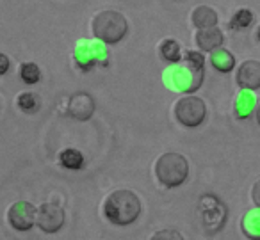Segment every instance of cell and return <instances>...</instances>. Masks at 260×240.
Returning <instances> with one entry per match:
<instances>
[{
	"mask_svg": "<svg viewBox=\"0 0 260 240\" xmlns=\"http://www.w3.org/2000/svg\"><path fill=\"white\" fill-rule=\"evenodd\" d=\"M205 79V59L200 52H185V55L166 70V84L175 91L191 94L198 91Z\"/></svg>",
	"mask_w": 260,
	"mask_h": 240,
	"instance_id": "1",
	"label": "cell"
},
{
	"mask_svg": "<svg viewBox=\"0 0 260 240\" xmlns=\"http://www.w3.org/2000/svg\"><path fill=\"white\" fill-rule=\"evenodd\" d=\"M104 214L112 224L128 226L141 214V201L132 190H114L105 199Z\"/></svg>",
	"mask_w": 260,
	"mask_h": 240,
	"instance_id": "2",
	"label": "cell"
},
{
	"mask_svg": "<svg viewBox=\"0 0 260 240\" xmlns=\"http://www.w3.org/2000/svg\"><path fill=\"white\" fill-rule=\"evenodd\" d=\"M128 30L126 18L119 11L105 9L94 15L93 18V34L98 41L105 45H116L125 38Z\"/></svg>",
	"mask_w": 260,
	"mask_h": 240,
	"instance_id": "3",
	"label": "cell"
},
{
	"mask_svg": "<svg viewBox=\"0 0 260 240\" xmlns=\"http://www.w3.org/2000/svg\"><path fill=\"white\" fill-rule=\"evenodd\" d=\"M155 176L164 187H180L189 176V162L180 153H164L155 162Z\"/></svg>",
	"mask_w": 260,
	"mask_h": 240,
	"instance_id": "4",
	"label": "cell"
},
{
	"mask_svg": "<svg viewBox=\"0 0 260 240\" xmlns=\"http://www.w3.org/2000/svg\"><path fill=\"white\" fill-rule=\"evenodd\" d=\"M75 64L82 72H89L94 66H107L109 52L105 45L98 40H80L73 50Z\"/></svg>",
	"mask_w": 260,
	"mask_h": 240,
	"instance_id": "5",
	"label": "cell"
},
{
	"mask_svg": "<svg viewBox=\"0 0 260 240\" xmlns=\"http://www.w3.org/2000/svg\"><path fill=\"white\" fill-rule=\"evenodd\" d=\"M198 212L200 219H202V226L205 228L207 233H217L223 229L228 210L219 197H216L214 194L202 196L198 203Z\"/></svg>",
	"mask_w": 260,
	"mask_h": 240,
	"instance_id": "6",
	"label": "cell"
},
{
	"mask_svg": "<svg viewBox=\"0 0 260 240\" xmlns=\"http://www.w3.org/2000/svg\"><path fill=\"white\" fill-rule=\"evenodd\" d=\"M175 116H177V119L184 126L196 128V126H200L205 121L207 105L202 98L187 94V96H182L177 101V105H175Z\"/></svg>",
	"mask_w": 260,
	"mask_h": 240,
	"instance_id": "7",
	"label": "cell"
},
{
	"mask_svg": "<svg viewBox=\"0 0 260 240\" xmlns=\"http://www.w3.org/2000/svg\"><path fill=\"white\" fill-rule=\"evenodd\" d=\"M36 224L45 233L59 231L64 224V210L57 203H43L36 210Z\"/></svg>",
	"mask_w": 260,
	"mask_h": 240,
	"instance_id": "8",
	"label": "cell"
},
{
	"mask_svg": "<svg viewBox=\"0 0 260 240\" xmlns=\"http://www.w3.org/2000/svg\"><path fill=\"white\" fill-rule=\"evenodd\" d=\"M8 221L18 231H27L36 222V208L30 203H27V201H18V203L11 204V208H9Z\"/></svg>",
	"mask_w": 260,
	"mask_h": 240,
	"instance_id": "9",
	"label": "cell"
},
{
	"mask_svg": "<svg viewBox=\"0 0 260 240\" xmlns=\"http://www.w3.org/2000/svg\"><path fill=\"white\" fill-rule=\"evenodd\" d=\"M237 86L244 91H255L260 87V61L249 59L237 70Z\"/></svg>",
	"mask_w": 260,
	"mask_h": 240,
	"instance_id": "10",
	"label": "cell"
},
{
	"mask_svg": "<svg viewBox=\"0 0 260 240\" xmlns=\"http://www.w3.org/2000/svg\"><path fill=\"white\" fill-rule=\"evenodd\" d=\"M94 112V100L87 93H77L70 98L68 114L79 121H87Z\"/></svg>",
	"mask_w": 260,
	"mask_h": 240,
	"instance_id": "11",
	"label": "cell"
},
{
	"mask_svg": "<svg viewBox=\"0 0 260 240\" xmlns=\"http://www.w3.org/2000/svg\"><path fill=\"white\" fill-rule=\"evenodd\" d=\"M196 45L200 47V50L203 52H212L216 48H219L223 45V32L216 27H210V29H200L196 32Z\"/></svg>",
	"mask_w": 260,
	"mask_h": 240,
	"instance_id": "12",
	"label": "cell"
},
{
	"mask_svg": "<svg viewBox=\"0 0 260 240\" xmlns=\"http://www.w3.org/2000/svg\"><path fill=\"white\" fill-rule=\"evenodd\" d=\"M191 20L196 29H210V27L217 25L219 16H217V13L210 6H198V8L192 9Z\"/></svg>",
	"mask_w": 260,
	"mask_h": 240,
	"instance_id": "13",
	"label": "cell"
},
{
	"mask_svg": "<svg viewBox=\"0 0 260 240\" xmlns=\"http://www.w3.org/2000/svg\"><path fill=\"white\" fill-rule=\"evenodd\" d=\"M241 228L248 238L260 240V210H248L241 219Z\"/></svg>",
	"mask_w": 260,
	"mask_h": 240,
	"instance_id": "14",
	"label": "cell"
},
{
	"mask_svg": "<svg viewBox=\"0 0 260 240\" xmlns=\"http://www.w3.org/2000/svg\"><path fill=\"white\" fill-rule=\"evenodd\" d=\"M255 96H253L249 91H244L242 89L241 93L237 94V98H235V104H234V112L235 116H237L239 119H246L251 116L253 109H255Z\"/></svg>",
	"mask_w": 260,
	"mask_h": 240,
	"instance_id": "15",
	"label": "cell"
},
{
	"mask_svg": "<svg viewBox=\"0 0 260 240\" xmlns=\"http://www.w3.org/2000/svg\"><path fill=\"white\" fill-rule=\"evenodd\" d=\"M210 62H212V66L217 70V72L228 73L234 70L235 57L226 50V48L219 47V48H216V50L210 52Z\"/></svg>",
	"mask_w": 260,
	"mask_h": 240,
	"instance_id": "16",
	"label": "cell"
},
{
	"mask_svg": "<svg viewBox=\"0 0 260 240\" xmlns=\"http://www.w3.org/2000/svg\"><path fill=\"white\" fill-rule=\"evenodd\" d=\"M59 162H61L62 167L66 169H80L84 165V157L80 151L73 150V148H68V150L61 151V155H59Z\"/></svg>",
	"mask_w": 260,
	"mask_h": 240,
	"instance_id": "17",
	"label": "cell"
},
{
	"mask_svg": "<svg viewBox=\"0 0 260 240\" xmlns=\"http://www.w3.org/2000/svg\"><path fill=\"white\" fill-rule=\"evenodd\" d=\"M160 55H162L166 61L170 62H178L180 61V43H178L177 40H171V38H168V40H164L162 43H160Z\"/></svg>",
	"mask_w": 260,
	"mask_h": 240,
	"instance_id": "18",
	"label": "cell"
},
{
	"mask_svg": "<svg viewBox=\"0 0 260 240\" xmlns=\"http://www.w3.org/2000/svg\"><path fill=\"white\" fill-rule=\"evenodd\" d=\"M16 104H18V107L22 109L23 112H27V114H32V112H38L41 107V100L38 94L34 93H29V91H25V93H22L18 98H16Z\"/></svg>",
	"mask_w": 260,
	"mask_h": 240,
	"instance_id": "19",
	"label": "cell"
},
{
	"mask_svg": "<svg viewBox=\"0 0 260 240\" xmlns=\"http://www.w3.org/2000/svg\"><path fill=\"white\" fill-rule=\"evenodd\" d=\"M251 22H253V13L249 11V9H246V8L237 9L235 15L232 16V20H230V29L244 30L251 25Z\"/></svg>",
	"mask_w": 260,
	"mask_h": 240,
	"instance_id": "20",
	"label": "cell"
},
{
	"mask_svg": "<svg viewBox=\"0 0 260 240\" xmlns=\"http://www.w3.org/2000/svg\"><path fill=\"white\" fill-rule=\"evenodd\" d=\"M20 77H22V80L25 84H36L41 79V72L34 62H23L20 66Z\"/></svg>",
	"mask_w": 260,
	"mask_h": 240,
	"instance_id": "21",
	"label": "cell"
},
{
	"mask_svg": "<svg viewBox=\"0 0 260 240\" xmlns=\"http://www.w3.org/2000/svg\"><path fill=\"white\" fill-rule=\"evenodd\" d=\"M150 240H184V236L177 229H159L153 233Z\"/></svg>",
	"mask_w": 260,
	"mask_h": 240,
	"instance_id": "22",
	"label": "cell"
},
{
	"mask_svg": "<svg viewBox=\"0 0 260 240\" xmlns=\"http://www.w3.org/2000/svg\"><path fill=\"white\" fill-rule=\"evenodd\" d=\"M251 199H253V203H255L256 207L260 208V180H256L255 185H253V189H251Z\"/></svg>",
	"mask_w": 260,
	"mask_h": 240,
	"instance_id": "23",
	"label": "cell"
},
{
	"mask_svg": "<svg viewBox=\"0 0 260 240\" xmlns=\"http://www.w3.org/2000/svg\"><path fill=\"white\" fill-rule=\"evenodd\" d=\"M9 57L6 54H2L0 52V75H4V73H8V70H9Z\"/></svg>",
	"mask_w": 260,
	"mask_h": 240,
	"instance_id": "24",
	"label": "cell"
},
{
	"mask_svg": "<svg viewBox=\"0 0 260 240\" xmlns=\"http://www.w3.org/2000/svg\"><path fill=\"white\" fill-rule=\"evenodd\" d=\"M255 38H256V40H258V41H260V25H258V27H256V32H255Z\"/></svg>",
	"mask_w": 260,
	"mask_h": 240,
	"instance_id": "25",
	"label": "cell"
},
{
	"mask_svg": "<svg viewBox=\"0 0 260 240\" xmlns=\"http://www.w3.org/2000/svg\"><path fill=\"white\" fill-rule=\"evenodd\" d=\"M256 119H258V125H260V107H258V112H256Z\"/></svg>",
	"mask_w": 260,
	"mask_h": 240,
	"instance_id": "26",
	"label": "cell"
}]
</instances>
